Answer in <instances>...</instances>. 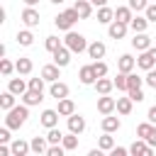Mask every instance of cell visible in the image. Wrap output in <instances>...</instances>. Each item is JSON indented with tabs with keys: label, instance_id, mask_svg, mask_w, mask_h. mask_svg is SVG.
Here are the masks:
<instances>
[{
	"label": "cell",
	"instance_id": "6da1fadb",
	"mask_svg": "<svg viewBox=\"0 0 156 156\" xmlns=\"http://www.w3.org/2000/svg\"><path fill=\"white\" fill-rule=\"evenodd\" d=\"M27 117H29V105H15L12 110H7V117H5V127H10V129H20L24 122H27Z\"/></svg>",
	"mask_w": 156,
	"mask_h": 156
},
{
	"label": "cell",
	"instance_id": "7a4b0ae2",
	"mask_svg": "<svg viewBox=\"0 0 156 156\" xmlns=\"http://www.w3.org/2000/svg\"><path fill=\"white\" fill-rule=\"evenodd\" d=\"M80 20V15L76 12V7H71V10H63V12H58L56 17H54V24L58 27V29H63V32H71L73 29V24Z\"/></svg>",
	"mask_w": 156,
	"mask_h": 156
},
{
	"label": "cell",
	"instance_id": "3957f363",
	"mask_svg": "<svg viewBox=\"0 0 156 156\" xmlns=\"http://www.w3.org/2000/svg\"><path fill=\"white\" fill-rule=\"evenodd\" d=\"M63 44L73 51V54H83V51H88V41H85V37L83 34H78V32H66V37H63Z\"/></svg>",
	"mask_w": 156,
	"mask_h": 156
},
{
	"label": "cell",
	"instance_id": "277c9868",
	"mask_svg": "<svg viewBox=\"0 0 156 156\" xmlns=\"http://www.w3.org/2000/svg\"><path fill=\"white\" fill-rule=\"evenodd\" d=\"M136 66L141 71H149L156 66V46H149L146 51H139V58H136Z\"/></svg>",
	"mask_w": 156,
	"mask_h": 156
},
{
	"label": "cell",
	"instance_id": "5b68a950",
	"mask_svg": "<svg viewBox=\"0 0 156 156\" xmlns=\"http://www.w3.org/2000/svg\"><path fill=\"white\" fill-rule=\"evenodd\" d=\"M71 54H73V51H71V49H68L66 44H61V46H58V49H56V51H54L51 56H54V63H56V66L66 68V66L71 63Z\"/></svg>",
	"mask_w": 156,
	"mask_h": 156
},
{
	"label": "cell",
	"instance_id": "8992f818",
	"mask_svg": "<svg viewBox=\"0 0 156 156\" xmlns=\"http://www.w3.org/2000/svg\"><path fill=\"white\" fill-rule=\"evenodd\" d=\"M127 29H129V24H127V22H119V20H112V22L107 24L110 39H122V37L127 34Z\"/></svg>",
	"mask_w": 156,
	"mask_h": 156
},
{
	"label": "cell",
	"instance_id": "52a82bcc",
	"mask_svg": "<svg viewBox=\"0 0 156 156\" xmlns=\"http://www.w3.org/2000/svg\"><path fill=\"white\" fill-rule=\"evenodd\" d=\"M117 110V100L110 98V95H100L98 98V112L100 115H112Z\"/></svg>",
	"mask_w": 156,
	"mask_h": 156
},
{
	"label": "cell",
	"instance_id": "ba28073f",
	"mask_svg": "<svg viewBox=\"0 0 156 156\" xmlns=\"http://www.w3.org/2000/svg\"><path fill=\"white\" fill-rule=\"evenodd\" d=\"M151 151H154V146H151L146 139H139V136H136V141L129 146V154H134V156H151Z\"/></svg>",
	"mask_w": 156,
	"mask_h": 156
},
{
	"label": "cell",
	"instance_id": "9c48e42d",
	"mask_svg": "<svg viewBox=\"0 0 156 156\" xmlns=\"http://www.w3.org/2000/svg\"><path fill=\"white\" fill-rule=\"evenodd\" d=\"M136 68V58L132 56V54H122L119 58H117V71H122V73H132Z\"/></svg>",
	"mask_w": 156,
	"mask_h": 156
},
{
	"label": "cell",
	"instance_id": "30bf717a",
	"mask_svg": "<svg viewBox=\"0 0 156 156\" xmlns=\"http://www.w3.org/2000/svg\"><path fill=\"white\" fill-rule=\"evenodd\" d=\"M58 110H44L41 112V117H39V122H41V127H46V129H51V127H56L58 124Z\"/></svg>",
	"mask_w": 156,
	"mask_h": 156
},
{
	"label": "cell",
	"instance_id": "8fae6325",
	"mask_svg": "<svg viewBox=\"0 0 156 156\" xmlns=\"http://www.w3.org/2000/svg\"><path fill=\"white\" fill-rule=\"evenodd\" d=\"M20 17H22V22H24L27 27H37V24H39V10H34V7H29V5L22 10Z\"/></svg>",
	"mask_w": 156,
	"mask_h": 156
},
{
	"label": "cell",
	"instance_id": "7c38bea8",
	"mask_svg": "<svg viewBox=\"0 0 156 156\" xmlns=\"http://www.w3.org/2000/svg\"><path fill=\"white\" fill-rule=\"evenodd\" d=\"M132 46H134L136 51H146V49L151 46V37H149L146 32H136L134 39H132Z\"/></svg>",
	"mask_w": 156,
	"mask_h": 156
},
{
	"label": "cell",
	"instance_id": "4fadbf2b",
	"mask_svg": "<svg viewBox=\"0 0 156 156\" xmlns=\"http://www.w3.org/2000/svg\"><path fill=\"white\" fill-rule=\"evenodd\" d=\"M41 76H44L46 83H54V80L61 78V66H56V63H46V66L41 68Z\"/></svg>",
	"mask_w": 156,
	"mask_h": 156
},
{
	"label": "cell",
	"instance_id": "5bb4252c",
	"mask_svg": "<svg viewBox=\"0 0 156 156\" xmlns=\"http://www.w3.org/2000/svg\"><path fill=\"white\" fill-rule=\"evenodd\" d=\"M78 78H80V83H83V85H93V83L98 80V76H95V71H93V63H88V66H80V71H78Z\"/></svg>",
	"mask_w": 156,
	"mask_h": 156
},
{
	"label": "cell",
	"instance_id": "9a60e30c",
	"mask_svg": "<svg viewBox=\"0 0 156 156\" xmlns=\"http://www.w3.org/2000/svg\"><path fill=\"white\" fill-rule=\"evenodd\" d=\"M7 90H12L15 95H20V98H22V95L29 90V83H24L22 78H10V80H7Z\"/></svg>",
	"mask_w": 156,
	"mask_h": 156
},
{
	"label": "cell",
	"instance_id": "2e32d148",
	"mask_svg": "<svg viewBox=\"0 0 156 156\" xmlns=\"http://www.w3.org/2000/svg\"><path fill=\"white\" fill-rule=\"evenodd\" d=\"M68 132H76V134H83L85 132V117H80V115H71L68 117Z\"/></svg>",
	"mask_w": 156,
	"mask_h": 156
},
{
	"label": "cell",
	"instance_id": "e0dca14e",
	"mask_svg": "<svg viewBox=\"0 0 156 156\" xmlns=\"http://www.w3.org/2000/svg\"><path fill=\"white\" fill-rule=\"evenodd\" d=\"M10 149H12V156H27V154L32 151V144L24 141V139H15V141L10 144Z\"/></svg>",
	"mask_w": 156,
	"mask_h": 156
},
{
	"label": "cell",
	"instance_id": "ac0fdd59",
	"mask_svg": "<svg viewBox=\"0 0 156 156\" xmlns=\"http://www.w3.org/2000/svg\"><path fill=\"white\" fill-rule=\"evenodd\" d=\"M49 95H51V98H56V100L68 98V85H66V83H61V80H54V83H51V88H49Z\"/></svg>",
	"mask_w": 156,
	"mask_h": 156
},
{
	"label": "cell",
	"instance_id": "d6986e66",
	"mask_svg": "<svg viewBox=\"0 0 156 156\" xmlns=\"http://www.w3.org/2000/svg\"><path fill=\"white\" fill-rule=\"evenodd\" d=\"M41 100H44V90H32V88H29V90L22 95V102L29 105V107H32V105H39Z\"/></svg>",
	"mask_w": 156,
	"mask_h": 156
},
{
	"label": "cell",
	"instance_id": "ffe728a7",
	"mask_svg": "<svg viewBox=\"0 0 156 156\" xmlns=\"http://www.w3.org/2000/svg\"><path fill=\"white\" fill-rule=\"evenodd\" d=\"M56 110H58V115H61V117H71V115L76 112V102H73L71 98H61Z\"/></svg>",
	"mask_w": 156,
	"mask_h": 156
},
{
	"label": "cell",
	"instance_id": "44dd1931",
	"mask_svg": "<svg viewBox=\"0 0 156 156\" xmlns=\"http://www.w3.org/2000/svg\"><path fill=\"white\" fill-rule=\"evenodd\" d=\"M100 127H102V132H117L119 127H122V122H119V117H112V115H105L102 117V122H100Z\"/></svg>",
	"mask_w": 156,
	"mask_h": 156
},
{
	"label": "cell",
	"instance_id": "7402d4cb",
	"mask_svg": "<svg viewBox=\"0 0 156 156\" xmlns=\"http://www.w3.org/2000/svg\"><path fill=\"white\" fill-rule=\"evenodd\" d=\"M29 144H32V154H37V156H41V154L49 151V139L46 136H34Z\"/></svg>",
	"mask_w": 156,
	"mask_h": 156
},
{
	"label": "cell",
	"instance_id": "603a6c76",
	"mask_svg": "<svg viewBox=\"0 0 156 156\" xmlns=\"http://www.w3.org/2000/svg\"><path fill=\"white\" fill-rule=\"evenodd\" d=\"M93 85H95V90H98L100 95H110V93H112V88H115V80H110V78H105V76H102V78H98Z\"/></svg>",
	"mask_w": 156,
	"mask_h": 156
},
{
	"label": "cell",
	"instance_id": "cb8c5ba5",
	"mask_svg": "<svg viewBox=\"0 0 156 156\" xmlns=\"http://www.w3.org/2000/svg\"><path fill=\"white\" fill-rule=\"evenodd\" d=\"M76 12L80 15V20H88L90 15H93V2L90 0H76Z\"/></svg>",
	"mask_w": 156,
	"mask_h": 156
},
{
	"label": "cell",
	"instance_id": "d4e9b609",
	"mask_svg": "<svg viewBox=\"0 0 156 156\" xmlns=\"http://www.w3.org/2000/svg\"><path fill=\"white\" fill-rule=\"evenodd\" d=\"M105 51H107V49H105L102 41H93V44H88V56L95 58V61H100V58L105 56Z\"/></svg>",
	"mask_w": 156,
	"mask_h": 156
},
{
	"label": "cell",
	"instance_id": "484cf974",
	"mask_svg": "<svg viewBox=\"0 0 156 156\" xmlns=\"http://www.w3.org/2000/svg\"><path fill=\"white\" fill-rule=\"evenodd\" d=\"M32 68H34L32 58H24V56H22V58H17V61H15V71H17L20 76H29V73H32Z\"/></svg>",
	"mask_w": 156,
	"mask_h": 156
},
{
	"label": "cell",
	"instance_id": "4316f807",
	"mask_svg": "<svg viewBox=\"0 0 156 156\" xmlns=\"http://www.w3.org/2000/svg\"><path fill=\"white\" fill-rule=\"evenodd\" d=\"M112 20H115V10H112V7H107V5L98 7V22H100V24H110Z\"/></svg>",
	"mask_w": 156,
	"mask_h": 156
},
{
	"label": "cell",
	"instance_id": "83f0119b",
	"mask_svg": "<svg viewBox=\"0 0 156 156\" xmlns=\"http://www.w3.org/2000/svg\"><path fill=\"white\" fill-rule=\"evenodd\" d=\"M132 17H134V10L129 7V5H122V7H117L115 10V20H119V22H132Z\"/></svg>",
	"mask_w": 156,
	"mask_h": 156
},
{
	"label": "cell",
	"instance_id": "f1b7e54d",
	"mask_svg": "<svg viewBox=\"0 0 156 156\" xmlns=\"http://www.w3.org/2000/svg\"><path fill=\"white\" fill-rule=\"evenodd\" d=\"M146 27H149V20H146V15L144 17H139V15H134L132 17V22H129V29L136 34V32H146Z\"/></svg>",
	"mask_w": 156,
	"mask_h": 156
},
{
	"label": "cell",
	"instance_id": "f546056e",
	"mask_svg": "<svg viewBox=\"0 0 156 156\" xmlns=\"http://www.w3.org/2000/svg\"><path fill=\"white\" fill-rule=\"evenodd\" d=\"M15 98H17V95H15L12 90H5V93L0 95V107H2L5 112H7V110H12V107H15Z\"/></svg>",
	"mask_w": 156,
	"mask_h": 156
},
{
	"label": "cell",
	"instance_id": "4dcf8cb0",
	"mask_svg": "<svg viewBox=\"0 0 156 156\" xmlns=\"http://www.w3.org/2000/svg\"><path fill=\"white\" fill-rule=\"evenodd\" d=\"M132 105H134V100L127 95V98H117V112L119 115H129L132 112Z\"/></svg>",
	"mask_w": 156,
	"mask_h": 156
},
{
	"label": "cell",
	"instance_id": "1f68e13d",
	"mask_svg": "<svg viewBox=\"0 0 156 156\" xmlns=\"http://www.w3.org/2000/svg\"><path fill=\"white\" fill-rule=\"evenodd\" d=\"M63 149L66 151H73V149H78V134L76 132H68V134H63Z\"/></svg>",
	"mask_w": 156,
	"mask_h": 156
},
{
	"label": "cell",
	"instance_id": "d6a6232c",
	"mask_svg": "<svg viewBox=\"0 0 156 156\" xmlns=\"http://www.w3.org/2000/svg\"><path fill=\"white\" fill-rule=\"evenodd\" d=\"M17 44H20V46H32V44H34V34H32L29 29L17 32Z\"/></svg>",
	"mask_w": 156,
	"mask_h": 156
},
{
	"label": "cell",
	"instance_id": "836d02e7",
	"mask_svg": "<svg viewBox=\"0 0 156 156\" xmlns=\"http://www.w3.org/2000/svg\"><path fill=\"white\" fill-rule=\"evenodd\" d=\"M98 146H100L102 151H112V149H115V139L110 136V132H102V136L98 139Z\"/></svg>",
	"mask_w": 156,
	"mask_h": 156
},
{
	"label": "cell",
	"instance_id": "e575fe53",
	"mask_svg": "<svg viewBox=\"0 0 156 156\" xmlns=\"http://www.w3.org/2000/svg\"><path fill=\"white\" fill-rule=\"evenodd\" d=\"M141 83H146L144 78H139L134 71L132 73H127V90H134V88H141Z\"/></svg>",
	"mask_w": 156,
	"mask_h": 156
},
{
	"label": "cell",
	"instance_id": "d590c367",
	"mask_svg": "<svg viewBox=\"0 0 156 156\" xmlns=\"http://www.w3.org/2000/svg\"><path fill=\"white\" fill-rule=\"evenodd\" d=\"M46 139H49V144H61V141H63V134H61L58 127H51V129L46 132Z\"/></svg>",
	"mask_w": 156,
	"mask_h": 156
},
{
	"label": "cell",
	"instance_id": "8d00e7d4",
	"mask_svg": "<svg viewBox=\"0 0 156 156\" xmlns=\"http://www.w3.org/2000/svg\"><path fill=\"white\" fill-rule=\"evenodd\" d=\"M151 129H154V124H151V122H149V119H146V122H141V124H139V127H136V136H139V139H146V136H149V132H151Z\"/></svg>",
	"mask_w": 156,
	"mask_h": 156
},
{
	"label": "cell",
	"instance_id": "74e56055",
	"mask_svg": "<svg viewBox=\"0 0 156 156\" xmlns=\"http://www.w3.org/2000/svg\"><path fill=\"white\" fill-rule=\"evenodd\" d=\"M44 46H46V51H51V54H54V51H56V49L61 46V39H58V37H46Z\"/></svg>",
	"mask_w": 156,
	"mask_h": 156
},
{
	"label": "cell",
	"instance_id": "f35d334b",
	"mask_svg": "<svg viewBox=\"0 0 156 156\" xmlns=\"http://www.w3.org/2000/svg\"><path fill=\"white\" fill-rule=\"evenodd\" d=\"M12 71H15V63H12V61H7V58H0V73L7 78Z\"/></svg>",
	"mask_w": 156,
	"mask_h": 156
},
{
	"label": "cell",
	"instance_id": "ab89813d",
	"mask_svg": "<svg viewBox=\"0 0 156 156\" xmlns=\"http://www.w3.org/2000/svg\"><path fill=\"white\" fill-rule=\"evenodd\" d=\"M93 71H95L98 78H102V76H107V63L105 61H93Z\"/></svg>",
	"mask_w": 156,
	"mask_h": 156
},
{
	"label": "cell",
	"instance_id": "60d3db41",
	"mask_svg": "<svg viewBox=\"0 0 156 156\" xmlns=\"http://www.w3.org/2000/svg\"><path fill=\"white\" fill-rule=\"evenodd\" d=\"M115 88L117 90H127V73H117V78H115Z\"/></svg>",
	"mask_w": 156,
	"mask_h": 156
},
{
	"label": "cell",
	"instance_id": "b9f144b4",
	"mask_svg": "<svg viewBox=\"0 0 156 156\" xmlns=\"http://www.w3.org/2000/svg\"><path fill=\"white\" fill-rule=\"evenodd\" d=\"M144 80H146V85H149V88H154V90H156V68H149V71H146V76H144Z\"/></svg>",
	"mask_w": 156,
	"mask_h": 156
},
{
	"label": "cell",
	"instance_id": "7bdbcfd3",
	"mask_svg": "<svg viewBox=\"0 0 156 156\" xmlns=\"http://www.w3.org/2000/svg\"><path fill=\"white\" fill-rule=\"evenodd\" d=\"M44 76H39V78H29V88L32 90H44Z\"/></svg>",
	"mask_w": 156,
	"mask_h": 156
},
{
	"label": "cell",
	"instance_id": "ee69618b",
	"mask_svg": "<svg viewBox=\"0 0 156 156\" xmlns=\"http://www.w3.org/2000/svg\"><path fill=\"white\" fill-rule=\"evenodd\" d=\"M129 7H132L134 12H141V10L149 7V2H146V0H129Z\"/></svg>",
	"mask_w": 156,
	"mask_h": 156
},
{
	"label": "cell",
	"instance_id": "f6af8a7d",
	"mask_svg": "<svg viewBox=\"0 0 156 156\" xmlns=\"http://www.w3.org/2000/svg\"><path fill=\"white\" fill-rule=\"evenodd\" d=\"M127 95H129V98H132L134 102H141V100H144V90H141V88H134V90H127Z\"/></svg>",
	"mask_w": 156,
	"mask_h": 156
},
{
	"label": "cell",
	"instance_id": "bcb514c9",
	"mask_svg": "<svg viewBox=\"0 0 156 156\" xmlns=\"http://www.w3.org/2000/svg\"><path fill=\"white\" fill-rule=\"evenodd\" d=\"M144 15H146L149 22H156V5H149V7L144 10Z\"/></svg>",
	"mask_w": 156,
	"mask_h": 156
},
{
	"label": "cell",
	"instance_id": "7dc6e473",
	"mask_svg": "<svg viewBox=\"0 0 156 156\" xmlns=\"http://www.w3.org/2000/svg\"><path fill=\"white\" fill-rule=\"evenodd\" d=\"M10 141V127H2L0 129V144H7Z\"/></svg>",
	"mask_w": 156,
	"mask_h": 156
},
{
	"label": "cell",
	"instance_id": "c3c4849f",
	"mask_svg": "<svg viewBox=\"0 0 156 156\" xmlns=\"http://www.w3.org/2000/svg\"><path fill=\"white\" fill-rule=\"evenodd\" d=\"M110 154H112V156H127V154H129V149H124V146H115Z\"/></svg>",
	"mask_w": 156,
	"mask_h": 156
},
{
	"label": "cell",
	"instance_id": "681fc988",
	"mask_svg": "<svg viewBox=\"0 0 156 156\" xmlns=\"http://www.w3.org/2000/svg\"><path fill=\"white\" fill-rule=\"evenodd\" d=\"M146 119H149L151 124H156V105H154V107H149V112H146Z\"/></svg>",
	"mask_w": 156,
	"mask_h": 156
},
{
	"label": "cell",
	"instance_id": "f907efd6",
	"mask_svg": "<svg viewBox=\"0 0 156 156\" xmlns=\"http://www.w3.org/2000/svg\"><path fill=\"white\" fill-rule=\"evenodd\" d=\"M146 141H149L151 146H156V124H154V129L149 132V136H146Z\"/></svg>",
	"mask_w": 156,
	"mask_h": 156
},
{
	"label": "cell",
	"instance_id": "816d5d0a",
	"mask_svg": "<svg viewBox=\"0 0 156 156\" xmlns=\"http://www.w3.org/2000/svg\"><path fill=\"white\" fill-rule=\"evenodd\" d=\"M93 5H98V7H102V5H107V0H90Z\"/></svg>",
	"mask_w": 156,
	"mask_h": 156
},
{
	"label": "cell",
	"instance_id": "f5cc1de1",
	"mask_svg": "<svg viewBox=\"0 0 156 156\" xmlns=\"http://www.w3.org/2000/svg\"><path fill=\"white\" fill-rule=\"evenodd\" d=\"M37 2H39V0H24V5H29V7H34Z\"/></svg>",
	"mask_w": 156,
	"mask_h": 156
},
{
	"label": "cell",
	"instance_id": "db71d44e",
	"mask_svg": "<svg viewBox=\"0 0 156 156\" xmlns=\"http://www.w3.org/2000/svg\"><path fill=\"white\" fill-rule=\"evenodd\" d=\"M49 2H54V5H61V2H63V0H49Z\"/></svg>",
	"mask_w": 156,
	"mask_h": 156
}]
</instances>
